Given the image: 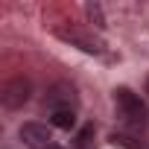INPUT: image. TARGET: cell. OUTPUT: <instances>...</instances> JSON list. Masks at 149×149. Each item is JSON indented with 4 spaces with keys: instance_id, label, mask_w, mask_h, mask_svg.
<instances>
[{
    "instance_id": "1",
    "label": "cell",
    "mask_w": 149,
    "mask_h": 149,
    "mask_svg": "<svg viewBox=\"0 0 149 149\" xmlns=\"http://www.w3.org/2000/svg\"><path fill=\"white\" fill-rule=\"evenodd\" d=\"M114 102L120 117L132 126V129H143L146 126V105L140 102V97L132 88H114Z\"/></svg>"
},
{
    "instance_id": "2",
    "label": "cell",
    "mask_w": 149,
    "mask_h": 149,
    "mask_svg": "<svg viewBox=\"0 0 149 149\" xmlns=\"http://www.w3.org/2000/svg\"><path fill=\"white\" fill-rule=\"evenodd\" d=\"M76 88H73L70 82H56V85H50V91H47V97H44V102H47V108L50 111H76Z\"/></svg>"
},
{
    "instance_id": "3",
    "label": "cell",
    "mask_w": 149,
    "mask_h": 149,
    "mask_svg": "<svg viewBox=\"0 0 149 149\" xmlns=\"http://www.w3.org/2000/svg\"><path fill=\"white\" fill-rule=\"evenodd\" d=\"M21 140H24L29 149H61V146L53 140V132H50L44 123H24V126H21Z\"/></svg>"
},
{
    "instance_id": "4",
    "label": "cell",
    "mask_w": 149,
    "mask_h": 149,
    "mask_svg": "<svg viewBox=\"0 0 149 149\" xmlns=\"http://www.w3.org/2000/svg\"><path fill=\"white\" fill-rule=\"evenodd\" d=\"M29 94H32V85H29V79H24V76H15V79H9L3 88H0V102H3L6 108H21V105L29 100Z\"/></svg>"
},
{
    "instance_id": "5",
    "label": "cell",
    "mask_w": 149,
    "mask_h": 149,
    "mask_svg": "<svg viewBox=\"0 0 149 149\" xmlns=\"http://www.w3.org/2000/svg\"><path fill=\"white\" fill-rule=\"evenodd\" d=\"M50 123H53L56 129L70 132L73 126H76V111H53V114H50Z\"/></svg>"
},
{
    "instance_id": "6",
    "label": "cell",
    "mask_w": 149,
    "mask_h": 149,
    "mask_svg": "<svg viewBox=\"0 0 149 149\" xmlns=\"http://www.w3.org/2000/svg\"><path fill=\"white\" fill-rule=\"evenodd\" d=\"M94 137H97L94 123L82 126V129H79V134H76V140H73V149H91V146H94Z\"/></svg>"
},
{
    "instance_id": "7",
    "label": "cell",
    "mask_w": 149,
    "mask_h": 149,
    "mask_svg": "<svg viewBox=\"0 0 149 149\" xmlns=\"http://www.w3.org/2000/svg\"><path fill=\"white\" fill-rule=\"evenodd\" d=\"M111 140L120 143V146H126V149H149V143H143V140H137V137H132V134H123V132H114Z\"/></svg>"
},
{
    "instance_id": "8",
    "label": "cell",
    "mask_w": 149,
    "mask_h": 149,
    "mask_svg": "<svg viewBox=\"0 0 149 149\" xmlns=\"http://www.w3.org/2000/svg\"><path fill=\"white\" fill-rule=\"evenodd\" d=\"M85 12H88V18L94 21V26H100V29L105 26V18H102V9H100V3H88V6H85Z\"/></svg>"
},
{
    "instance_id": "9",
    "label": "cell",
    "mask_w": 149,
    "mask_h": 149,
    "mask_svg": "<svg viewBox=\"0 0 149 149\" xmlns=\"http://www.w3.org/2000/svg\"><path fill=\"white\" fill-rule=\"evenodd\" d=\"M143 91H146V97H149V76H146V85H143Z\"/></svg>"
}]
</instances>
